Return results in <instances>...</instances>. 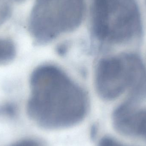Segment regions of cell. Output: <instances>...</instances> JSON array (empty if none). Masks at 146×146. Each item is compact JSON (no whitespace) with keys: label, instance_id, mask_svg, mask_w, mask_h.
Listing matches in <instances>:
<instances>
[{"label":"cell","instance_id":"cell-1","mask_svg":"<svg viewBox=\"0 0 146 146\" xmlns=\"http://www.w3.org/2000/svg\"><path fill=\"white\" fill-rule=\"evenodd\" d=\"M30 87L27 113L42 128H68L86 116L89 100L86 91L58 67H38L31 75Z\"/></svg>","mask_w":146,"mask_h":146},{"label":"cell","instance_id":"cell-2","mask_svg":"<svg viewBox=\"0 0 146 146\" xmlns=\"http://www.w3.org/2000/svg\"><path fill=\"white\" fill-rule=\"evenodd\" d=\"M91 30L97 40L122 44L138 37L141 15L135 0H92Z\"/></svg>","mask_w":146,"mask_h":146},{"label":"cell","instance_id":"cell-3","mask_svg":"<svg viewBox=\"0 0 146 146\" xmlns=\"http://www.w3.org/2000/svg\"><path fill=\"white\" fill-rule=\"evenodd\" d=\"M94 83L98 95L105 100H114L127 92L133 100L146 97V71L133 55L101 59L95 68Z\"/></svg>","mask_w":146,"mask_h":146},{"label":"cell","instance_id":"cell-4","mask_svg":"<svg viewBox=\"0 0 146 146\" xmlns=\"http://www.w3.org/2000/svg\"><path fill=\"white\" fill-rule=\"evenodd\" d=\"M85 0H36L29 29L36 42H49L77 29L85 14Z\"/></svg>","mask_w":146,"mask_h":146},{"label":"cell","instance_id":"cell-5","mask_svg":"<svg viewBox=\"0 0 146 146\" xmlns=\"http://www.w3.org/2000/svg\"><path fill=\"white\" fill-rule=\"evenodd\" d=\"M16 54V48L12 41L0 38V65L12 61Z\"/></svg>","mask_w":146,"mask_h":146},{"label":"cell","instance_id":"cell-6","mask_svg":"<svg viewBox=\"0 0 146 146\" xmlns=\"http://www.w3.org/2000/svg\"><path fill=\"white\" fill-rule=\"evenodd\" d=\"M135 136L146 139V110H139L136 117Z\"/></svg>","mask_w":146,"mask_h":146},{"label":"cell","instance_id":"cell-7","mask_svg":"<svg viewBox=\"0 0 146 146\" xmlns=\"http://www.w3.org/2000/svg\"><path fill=\"white\" fill-rule=\"evenodd\" d=\"M10 6L9 0H0V26L9 17Z\"/></svg>","mask_w":146,"mask_h":146},{"label":"cell","instance_id":"cell-8","mask_svg":"<svg viewBox=\"0 0 146 146\" xmlns=\"http://www.w3.org/2000/svg\"><path fill=\"white\" fill-rule=\"evenodd\" d=\"M98 146H125L112 138L105 137L99 142Z\"/></svg>","mask_w":146,"mask_h":146},{"label":"cell","instance_id":"cell-9","mask_svg":"<svg viewBox=\"0 0 146 146\" xmlns=\"http://www.w3.org/2000/svg\"><path fill=\"white\" fill-rule=\"evenodd\" d=\"M13 146H46L40 141L33 140H27L21 141Z\"/></svg>","mask_w":146,"mask_h":146}]
</instances>
